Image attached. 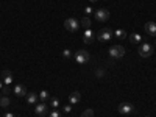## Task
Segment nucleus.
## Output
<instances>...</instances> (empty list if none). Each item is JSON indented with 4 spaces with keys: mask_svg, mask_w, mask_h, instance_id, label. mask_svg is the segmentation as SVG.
Here are the masks:
<instances>
[{
    "mask_svg": "<svg viewBox=\"0 0 156 117\" xmlns=\"http://www.w3.org/2000/svg\"><path fill=\"white\" fill-rule=\"evenodd\" d=\"M84 13H86V16H89L91 13H92V8H91V6H86V8H84Z\"/></svg>",
    "mask_w": 156,
    "mask_h": 117,
    "instance_id": "24",
    "label": "nucleus"
},
{
    "mask_svg": "<svg viewBox=\"0 0 156 117\" xmlns=\"http://www.w3.org/2000/svg\"><path fill=\"white\" fill-rule=\"evenodd\" d=\"M14 94L17 97H27V89L22 84H16L14 86Z\"/></svg>",
    "mask_w": 156,
    "mask_h": 117,
    "instance_id": "12",
    "label": "nucleus"
},
{
    "mask_svg": "<svg viewBox=\"0 0 156 117\" xmlns=\"http://www.w3.org/2000/svg\"><path fill=\"white\" fill-rule=\"evenodd\" d=\"M117 111L119 112H120V114H133L136 109H134V106L131 105V103H120V105H119L117 106Z\"/></svg>",
    "mask_w": 156,
    "mask_h": 117,
    "instance_id": "6",
    "label": "nucleus"
},
{
    "mask_svg": "<svg viewBox=\"0 0 156 117\" xmlns=\"http://www.w3.org/2000/svg\"><path fill=\"white\" fill-rule=\"evenodd\" d=\"M113 34H114V31H113V30H109V28H103V30H100V31L97 33L95 38H97L98 41H102V42H106V41H109V39L113 38Z\"/></svg>",
    "mask_w": 156,
    "mask_h": 117,
    "instance_id": "2",
    "label": "nucleus"
},
{
    "mask_svg": "<svg viewBox=\"0 0 156 117\" xmlns=\"http://www.w3.org/2000/svg\"><path fill=\"white\" fill-rule=\"evenodd\" d=\"M50 105H52L53 109H56V108L59 106V100H58L56 97H50Z\"/></svg>",
    "mask_w": 156,
    "mask_h": 117,
    "instance_id": "19",
    "label": "nucleus"
},
{
    "mask_svg": "<svg viewBox=\"0 0 156 117\" xmlns=\"http://www.w3.org/2000/svg\"><path fill=\"white\" fill-rule=\"evenodd\" d=\"M2 78H3V84H5V86H10V84H13V81H14L13 74H11L10 70H3V72H2Z\"/></svg>",
    "mask_w": 156,
    "mask_h": 117,
    "instance_id": "8",
    "label": "nucleus"
},
{
    "mask_svg": "<svg viewBox=\"0 0 156 117\" xmlns=\"http://www.w3.org/2000/svg\"><path fill=\"white\" fill-rule=\"evenodd\" d=\"M80 98H81L80 92H72V94L69 95V102H70V103H78Z\"/></svg>",
    "mask_w": 156,
    "mask_h": 117,
    "instance_id": "14",
    "label": "nucleus"
},
{
    "mask_svg": "<svg viewBox=\"0 0 156 117\" xmlns=\"http://www.w3.org/2000/svg\"><path fill=\"white\" fill-rule=\"evenodd\" d=\"M109 17V11L105 10V8H100V10L95 11V21L97 22H106Z\"/></svg>",
    "mask_w": 156,
    "mask_h": 117,
    "instance_id": "7",
    "label": "nucleus"
},
{
    "mask_svg": "<svg viewBox=\"0 0 156 117\" xmlns=\"http://www.w3.org/2000/svg\"><path fill=\"white\" fill-rule=\"evenodd\" d=\"M91 2H97V0H91Z\"/></svg>",
    "mask_w": 156,
    "mask_h": 117,
    "instance_id": "30",
    "label": "nucleus"
},
{
    "mask_svg": "<svg viewBox=\"0 0 156 117\" xmlns=\"http://www.w3.org/2000/svg\"><path fill=\"white\" fill-rule=\"evenodd\" d=\"M123 55H125V49L122 46H113V47H109V56H111V58L119 59V58H122Z\"/></svg>",
    "mask_w": 156,
    "mask_h": 117,
    "instance_id": "3",
    "label": "nucleus"
},
{
    "mask_svg": "<svg viewBox=\"0 0 156 117\" xmlns=\"http://www.w3.org/2000/svg\"><path fill=\"white\" fill-rule=\"evenodd\" d=\"M81 25L84 27L86 30H91V19L86 16V17H83V21H81Z\"/></svg>",
    "mask_w": 156,
    "mask_h": 117,
    "instance_id": "17",
    "label": "nucleus"
},
{
    "mask_svg": "<svg viewBox=\"0 0 156 117\" xmlns=\"http://www.w3.org/2000/svg\"><path fill=\"white\" fill-rule=\"evenodd\" d=\"M89 59H91V56L86 50H78L75 53V61L78 64H86V62H89Z\"/></svg>",
    "mask_w": 156,
    "mask_h": 117,
    "instance_id": "5",
    "label": "nucleus"
},
{
    "mask_svg": "<svg viewBox=\"0 0 156 117\" xmlns=\"http://www.w3.org/2000/svg\"><path fill=\"white\" fill-rule=\"evenodd\" d=\"M0 105H2L3 108L10 106V98H8L6 95H5V97H2V98H0Z\"/></svg>",
    "mask_w": 156,
    "mask_h": 117,
    "instance_id": "20",
    "label": "nucleus"
},
{
    "mask_svg": "<svg viewBox=\"0 0 156 117\" xmlns=\"http://www.w3.org/2000/svg\"><path fill=\"white\" fill-rule=\"evenodd\" d=\"M62 56H64V58H72V52H70L69 49H66V50L62 52Z\"/></svg>",
    "mask_w": 156,
    "mask_h": 117,
    "instance_id": "22",
    "label": "nucleus"
},
{
    "mask_svg": "<svg viewBox=\"0 0 156 117\" xmlns=\"http://www.w3.org/2000/svg\"><path fill=\"white\" fill-rule=\"evenodd\" d=\"M81 117H94V109H91V108H89V109H86L83 114H81Z\"/></svg>",
    "mask_w": 156,
    "mask_h": 117,
    "instance_id": "21",
    "label": "nucleus"
},
{
    "mask_svg": "<svg viewBox=\"0 0 156 117\" xmlns=\"http://www.w3.org/2000/svg\"><path fill=\"white\" fill-rule=\"evenodd\" d=\"M70 111H72V106H70V105L64 106V112H70Z\"/></svg>",
    "mask_w": 156,
    "mask_h": 117,
    "instance_id": "26",
    "label": "nucleus"
},
{
    "mask_svg": "<svg viewBox=\"0 0 156 117\" xmlns=\"http://www.w3.org/2000/svg\"><path fill=\"white\" fill-rule=\"evenodd\" d=\"M34 112H36V115H45V114L49 112V108H47V105H45V103H39V105H36Z\"/></svg>",
    "mask_w": 156,
    "mask_h": 117,
    "instance_id": "9",
    "label": "nucleus"
},
{
    "mask_svg": "<svg viewBox=\"0 0 156 117\" xmlns=\"http://www.w3.org/2000/svg\"><path fill=\"white\" fill-rule=\"evenodd\" d=\"M3 86H5V84H3L2 81H0V89H3Z\"/></svg>",
    "mask_w": 156,
    "mask_h": 117,
    "instance_id": "29",
    "label": "nucleus"
},
{
    "mask_svg": "<svg viewBox=\"0 0 156 117\" xmlns=\"http://www.w3.org/2000/svg\"><path fill=\"white\" fill-rule=\"evenodd\" d=\"M3 94H5V95L10 94V86H3Z\"/></svg>",
    "mask_w": 156,
    "mask_h": 117,
    "instance_id": "25",
    "label": "nucleus"
},
{
    "mask_svg": "<svg viewBox=\"0 0 156 117\" xmlns=\"http://www.w3.org/2000/svg\"><path fill=\"white\" fill-rule=\"evenodd\" d=\"M141 41H142L141 34H137V33L130 34V42H131V44H141Z\"/></svg>",
    "mask_w": 156,
    "mask_h": 117,
    "instance_id": "15",
    "label": "nucleus"
},
{
    "mask_svg": "<svg viewBox=\"0 0 156 117\" xmlns=\"http://www.w3.org/2000/svg\"><path fill=\"white\" fill-rule=\"evenodd\" d=\"M139 55L142 58H150L153 55V46L148 44V42H144L142 46L139 47Z\"/></svg>",
    "mask_w": 156,
    "mask_h": 117,
    "instance_id": "1",
    "label": "nucleus"
},
{
    "mask_svg": "<svg viewBox=\"0 0 156 117\" xmlns=\"http://www.w3.org/2000/svg\"><path fill=\"white\" fill-rule=\"evenodd\" d=\"M145 33L150 36H156V24L154 22H147L145 24Z\"/></svg>",
    "mask_w": 156,
    "mask_h": 117,
    "instance_id": "11",
    "label": "nucleus"
},
{
    "mask_svg": "<svg viewBox=\"0 0 156 117\" xmlns=\"http://www.w3.org/2000/svg\"><path fill=\"white\" fill-rule=\"evenodd\" d=\"M154 44H156V41H154Z\"/></svg>",
    "mask_w": 156,
    "mask_h": 117,
    "instance_id": "31",
    "label": "nucleus"
},
{
    "mask_svg": "<svg viewBox=\"0 0 156 117\" xmlns=\"http://www.w3.org/2000/svg\"><path fill=\"white\" fill-rule=\"evenodd\" d=\"M38 94H34V92H30V94H27V102H28L30 105H34L36 102H38Z\"/></svg>",
    "mask_w": 156,
    "mask_h": 117,
    "instance_id": "13",
    "label": "nucleus"
},
{
    "mask_svg": "<svg viewBox=\"0 0 156 117\" xmlns=\"http://www.w3.org/2000/svg\"><path fill=\"white\" fill-rule=\"evenodd\" d=\"M38 97L41 98V102H45V100H49V98H50V94L47 91H41V94Z\"/></svg>",
    "mask_w": 156,
    "mask_h": 117,
    "instance_id": "18",
    "label": "nucleus"
},
{
    "mask_svg": "<svg viewBox=\"0 0 156 117\" xmlns=\"http://www.w3.org/2000/svg\"><path fill=\"white\" fill-rule=\"evenodd\" d=\"M94 39H95V33H94L92 30H86L84 34H83V41H84V44H91Z\"/></svg>",
    "mask_w": 156,
    "mask_h": 117,
    "instance_id": "10",
    "label": "nucleus"
},
{
    "mask_svg": "<svg viewBox=\"0 0 156 117\" xmlns=\"http://www.w3.org/2000/svg\"><path fill=\"white\" fill-rule=\"evenodd\" d=\"M50 117H61V112L56 111V109H53V111L50 112Z\"/></svg>",
    "mask_w": 156,
    "mask_h": 117,
    "instance_id": "23",
    "label": "nucleus"
},
{
    "mask_svg": "<svg viewBox=\"0 0 156 117\" xmlns=\"http://www.w3.org/2000/svg\"><path fill=\"white\" fill-rule=\"evenodd\" d=\"M64 27H66L67 31L75 33V31H78V28H80V24H78L77 19H73V17H69V19H66V22H64Z\"/></svg>",
    "mask_w": 156,
    "mask_h": 117,
    "instance_id": "4",
    "label": "nucleus"
},
{
    "mask_svg": "<svg viewBox=\"0 0 156 117\" xmlns=\"http://www.w3.org/2000/svg\"><path fill=\"white\" fill-rule=\"evenodd\" d=\"M0 98H2V97H0Z\"/></svg>",
    "mask_w": 156,
    "mask_h": 117,
    "instance_id": "32",
    "label": "nucleus"
},
{
    "mask_svg": "<svg viewBox=\"0 0 156 117\" xmlns=\"http://www.w3.org/2000/svg\"><path fill=\"white\" fill-rule=\"evenodd\" d=\"M3 117H16V115H14V114H11V112H6Z\"/></svg>",
    "mask_w": 156,
    "mask_h": 117,
    "instance_id": "28",
    "label": "nucleus"
},
{
    "mask_svg": "<svg viewBox=\"0 0 156 117\" xmlns=\"http://www.w3.org/2000/svg\"><path fill=\"white\" fill-rule=\"evenodd\" d=\"M114 34H116V38H119V39H125L126 38V31L125 30H116Z\"/></svg>",
    "mask_w": 156,
    "mask_h": 117,
    "instance_id": "16",
    "label": "nucleus"
},
{
    "mask_svg": "<svg viewBox=\"0 0 156 117\" xmlns=\"http://www.w3.org/2000/svg\"><path fill=\"white\" fill-rule=\"evenodd\" d=\"M102 75H105V72L103 70H97V77H102Z\"/></svg>",
    "mask_w": 156,
    "mask_h": 117,
    "instance_id": "27",
    "label": "nucleus"
}]
</instances>
